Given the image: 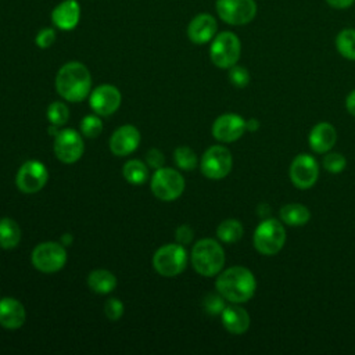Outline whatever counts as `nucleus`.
<instances>
[{
  "instance_id": "obj_18",
  "label": "nucleus",
  "mask_w": 355,
  "mask_h": 355,
  "mask_svg": "<svg viewBox=\"0 0 355 355\" xmlns=\"http://www.w3.org/2000/svg\"><path fill=\"white\" fill-rule=\"evenodd\" d=\"M79 19L80 6L76 0H64L51 11L53 24L61 31H72L79 24Z\"/></svg>"
},
{
  "instance_id": "obj_19",
  "label": "nucleus",
  "mask_w": 355,
  "mask_h": 355,
  "mask_svg": "<svg viewBox=\"0 0 355 355\" xmlns=\"http://www.w3.org/2000/svg\"><path fill=\"white\" fill-rule=\"evenodd\" d=\"M337 140L336 128L329 122H319L316 123L308 136L309 147L319 154L329 153Z\"/></svg>"
},
{
  "instance_id": "obj_4",
  "label": "nucleus",
  "mask_w": 355,
  "mask_h": 355,
  "mask_svg": "<svg viewBox=\"0 0 355 355\" xmlns=\"http://www.w3.org/2000/svg\"><path fill=\"white\" fill-rule=\"evenodd\" d=\"M286 229L282 222L273 218L263 219L255 229L252 243L255 250L262 255L277 254L286 243Z\"/></svg>"
},
{
  "instance_id": "obj_33",
  "label": "nucleus",
  "mask_w": 355,
  "mask_h": 355,
  "mask_svg": "<svg viewBox=\"0 0 355 355\" xmlns=\"http://www.w3.org/2000/svg\"><path fill=\"white\" fill-rule=\"evenodd\" d=\"M229 80L236 87H245L250 83V73L247 68L241 65H233L229 68Z\"/></svg>"
},
{
  "instance_id": "obj_24",
  "label": "nucleus",
  "mask_w": 355,
  "mask_h": 355,
  "mask_svg": "<svg viewBox=\"0 0 355 355\" xmlns=\"http://www.w3.org/2000/svg\"><path fill=\"white\" fill-rule=\"evenodd\" d=\"M21 240V229L11 218L0 219V245L6 250L15 248Z\"/></svg>"
},
{
  "instance_id": "obj_15",
  "label": "nucleus",
  "mask_w": 355,
  "mask_h": 355,
  "mask_svg": "<svg viewBox=\"0 0 355 355\" xmlns=\"http://www.w3.org/2000/svg\"><path fill=\"white\" fill-rule=\"evenodd\" d=\"M245 130V121L237 114H223L212 125V136L222 143L239 140Z\"/></svg>"
},
{
  "instance_id": "obj_41",
  "label": "nucleus",
  "mask_w": 355,
  "mask_h": 355,
  "mask_svg": "<svg viewBox=\"0 0 355 355\" xmlns=\"http://www.w3.org/2000/svg\"><path fill=\"white\" fill-rule=\"evenodd\" d=\"M73 241V237L71 233H65L62 237H61V244L62 245H71Z\"/></svg>"
},
{
  "instance_id": "obj_14",
  "label": "nucleus",
  "mask_w": 355,
  "mask_h": 355,
  "mask_svg": "<svg viewBox=\"0 0 355 355\" xmlns=\"http://www.w3.org/2000/svg\"><path fill=\"white\" fill-rule=\"evenodd\" d=\"M121 92L112 85H100L90 93V107L97 115L108 116L121 105Z\"/></svg>"
},
{
  "instance_id": "obj_25",
  "label": "nucleus",
  "mask_w": 355,
  "mask_h": 355,
  "mask_svg": "<svg viewBox=\"0 0 355 355\" xmlns=\"http://www.w3.org/2000/svg\"><path fill=\"white\" fill-rule=\"evenodd\" d=\"M243 233H244V229L241 222L233 218L222 220L216 227L218 239L226 244L237 243L243 237Z\"/></svg>"
},
{
  "instance_id": "obj_1",
  "label": "nucleus",
  "mask_w": 355,
  "mask_h": 355,
  "mask_svg": "<svg viewBox=\"0 0 355 355\" xmlns=\"http://www.w3.org/2000/svg\"><path fill=\"white\" fill-rule=\"evenodd\" d=\"M215 287L229 302L241 304L251 300L255 294L257 280L250 269L244 266H232L219 273Z\"/></svg>"
},
{
  "instance_id": "obj_39",
  "label": "nucleus",
  "mask_w": 355,
  "mask_h": 355,
  "mask_svg": "<svg viewBox=\"0 0 355 355\" xmlns=\"http://www.w3.org/2000/svg\"><path fill=\"white\" fill-rule=\"evenodd\" d=\"M345 107H347V111H348L351 115L355 116V90H352V92L348 94V97H347V100H345Z\"/></svg>"
},
{
  "instance_id": "obj_35",
  "label": "nucleus",
  "mask_w": 355,
  "mask_h": 355,
  "mask_svg": "<svg viewBox=\"0 0 355 355\" xmlns=\"http://www.w3.org/2000/svg\"><path fill=\"white\" fill-rule=\"evenodd\" d=\"M55 42V31L53 28H43L37 32L35 43L40 49H47Z\"/></svg>"
},
{
  "instance_id": "obj_29",
  "label": "nucleus",
  "mask_w": 355,
  "mask_h": 355,
  "mask_svg": "<svg viewBox=\"0 0 355 355\" xmlns=\"http://www.w3.org/2000/svg\"><path fill=\"white\" fill-rule=\"evenodd\" d=\"M47 119L50 125L61 126L65 125L69 119V110L61 101H54L47 107Z\"/></svg>"
},
{
  "instance_id": "obj_27",
  "label": "nucleus",
  "mask_w": 355,
  "mask_h": 355,
  "mask_svg": "<svg viewBox=\"0 0 355 355\" xmlns=\"http://www.w3.org/2000/svg\"><path fill=\"white\" fill-rule=\"evenodd\" d=\"M337 51L347 60L355 61V29L347 28L336 36Z\"/></svg>"
},
{
  "instance_id": "obj_22",
  "label": "nucleus",
  "mask_w": 355,
  "mask_h": 355,
  "mask_svg": "<svg viewBox=\"0 0 355 355\" xmlns=\"http://www.w3.org/2000/svg\"><path fill=\"white\" fill-rule=\"evenodd\" d=\"M87 284L92 291L97 294H108L116 286V277L112 272L105 269H96L89 273Z\"/></svg>"
},
{
  "instance_id": "obj_17",
  "label": "nucleus",
  "mask_w": 355,
  "mask_h": 355,
  "mask_svg": "<svg viewBox=\"0 0 355 355\" xmlns=\"http://www.w3.org/2000/svg\"><path fill=\"white\" fill-rule=\"evenodd\" d=\"M216 31H218L216 19L208 12H201V14H197L190 21L187 26V36L190 42L196 44H204L215 37Z\"/></svg>"
},
{
  "instance_id": "obj_13",
  "label": "nucleus",
  "mask_w": 355,
  "mask_h": 355,
  "mask_svg": "<svg viewBox=\"0 0 355 355\" xmlns=\"http://www.w3.org/2000/svg\"><path fill=\"white\" fill-rule=\"evenodd\" d=\"M290 179L298 189L312 187L319 176L318 161L311 154H298L290 165Z\"/></svg>"
},
{
  "instance_id": "obj_36",
  "label": "nucleus",
  "mask_w": 355,
  "mask_h": 355,
  "mask_svg": "<svg viewBox=\"0 0 355 355\" xmlns=\"http://www.w3.org/2000/svg\"><path fill=\"white\" fill-rule=\"evenodd\" d=\"M146 164L150 166V168H154V169H158V168H162L164 164H165V157L164 154L157 150V148H151L147 151L146 154Z\"/></svg>"
},
{
  "instance_id": "obj_20",
  "label": "nucleus",
  "mask_w": 355,
  "mask_h": 355,
  "mask_svg": "<svg viewBox=\"0 0 355 355\" xmlns=\"http://www.w3.org/2000/svg\"><path fill=\"white\" fill-rule=\"evenodd\" d=\"M25 308L18 300L12 297L0 300V326L6 329H18L25 323Z\"/></svg>"
},
{
  "instance_id": "obj_21",
  "label": "nucleus",
  "mask_w": 355,
  "mask_h": 355,
  "mask_svg": "<svg viewBox=\"0 0 355 355\" xmlns=\"http://www.w3.org/2000/svg\"><path fill=\"white\" fill-rule=\"evenodd\" d=\"M222 324L232 334H244L250 327V315L239 305H229L220 313Z\"/></svg>"
},
{
  "instance_id": "obj_9",
  "label": "nucleus",
  "mask_w": 355,
  "mask_h": 355,
  "mask_svg": "<svg viewBox=\"0 0 355 355\" xmlns=\"http://www.w3.org/2000/svg\"><path fill=\"white\" fill-rule=\"evenodd\" d=\"M233 158L230 151L223 146L209 147L201 157L200 168L205 178L212 180L223 179L232 171Z\"/></svg>"
},
{
  "instance_id": "obj_8",
  "label": "nucleus",
  "mask_w": 355,
  "mask_h": 355,
  "mask_svg": "<svg viewBox=\"0 0 355 355\" xmlns=\"http://www.w3.org/2000/svg\"><path fill=\"white\" fill-rule=\"evenodd\" d=\"M184 190L183 176L172 168H158L151 178V191L162 201H173Z\"/></svg>"
},
{
  "instance_id": "obj_28",
  "label": "nucleus",
  "mask_w": 355,
  "mask_h": 355,
  "mask_svg": "<svg viewBox=\"0 0 355 355\" xmlns=\"http://www.w3.org/2000/svg\"><path fill=\"white\" fill-rule=\"evenodd\" d=\"M176 165L183 169V171H193L197 166V155L196 153L187 147V146H180L175 150L173 154Z\"/></svg>"
},
{
  "instance_id": "obj_6",
  "label": "nucleus",
  "mask_w": 355,
  "mask_h": 355,
  "mask_svg": "<svg viewBox=\"0 0 355 355\" xmlns=\"http://www.w3.org/2000/svg\"><path fill=\"white\" fill-rule=\"evenodd\" d=\"M187 265V252L182 244H165L153 255L154 269L165 277H173L182 273Z\"/></svg>"
},
{
  "instance_id": "obj_3",
  "label": "nucleus",
  "mask_w": 355,
  "mask_h": 355,
  "mask_svg": "<svg viewBox=\"0 0 355 355\" xmlns=\"http://www.w3.org/2000/svg\"><path fill=\"white\" fill-rule=\"evenodd\" d=\"M191 265L197 273L205 277L218 275L225 265V251L214 239L198 240L191 250Z\"/></svg>"
},
{
  "instance_id": "obj_16",
  "label": "nucleus",
  "mask_w": 355,
  "mask_h": 355,
  "mask_svg": "<svg viewBox=\"0 0 355 355\" xmlns=\"http://www.w3.org/2000/svg\"><path fill=\"white\" fill-rule=\"evenodd\" d=\"M140 143V132L133 125H123L118 128L111 139H110V148L114 155L125 157L133 153Z\"/></svg>"
},
{
  "instance_id": "obj_40",
  "label": "nucleus",
  "mask_w": 355,
  "mask_h": 355,
  "mask_svg": "<svg viewBox=\"0 0 355 355\" xmlns=\"http://www.w3.org/2000/svg\"><path fill=\"white\" fill-rule=\"evenodd\" d=\"M259 128V121L255 118H251L248 121H245V129L250 132H255Z\"/></svg>"
},
{
  "instance_id": "obj_2",
  "label": "nucleus",
  "mask_w": 355,
  "mask_h": 355,
  "mask_svg": "<svg viewBox=\"0 0 355 355\" xmlns=\"http://www.w3.org/2000/svg\"><path fill=\"white\" fill-rule=\"evenodd\" d=\"M57 93L72 103L82 101L92 89V76L86 65L79 61L64 64L55 76Z\"/></svg>"
},
{
  "instance_id": "obj_7",
  "label": "nucleus",
  "mask_w": 355,
  "mask_h": 355,
  "mask_svg": "<svg viewBox=\"0 0 355 355\" xmlns=\"http://www.w3.org/2000/svg\"><path fill=\"white\" fill-rule=\"evenodd\" d=\"M33 266L43 273H54L64 268L67 251L61 243L44 241L37 244L32 251Z\"/></svg>"
},
{
  "instance_id": "obj_23",
  "label": "nucleus",
  "mask_w": 355,
  "mask_h": 355,
  "mask_svg": "<svg viewBox=\"0 0 355 355\" xmlns=\"http://www.w3.org/2000/svg\"><path fill=\"white\" fill-rule=\"evenodd\" d=\"M280 219L288 226H304L311 219V211L298 202L286 204L280 208Z\"/></svg>"
},
{
  "instance_id": "obj_5",
  "label": "nucleus",
  "mask_w": 355,
  "mask_h": 355,
  "mask_svg": "<svg viewBox=\"0 0 355 355\" xmlns=\"http://www.w3.org/2000/svg\"><path fill=\"white\" fill-rule=\"evenodd\" d=\"M241 54V43L236 33L230 31L215 35L209 47V57L214 65L222 69H229L236 65Z\"/></svg>"
},
{
  "instance_id": "obj_11",
  "label": "nucleus",
  "mask_w": 355,
  "mask_h": 355,
  "mask_svg": "<svg viewBox=\"0 0 355 355\" xmlns=\"http://www.w3.org/2000/svg\"><path fill=\"white\" fill-rule=\"evenodd\" d=\"M49 179V171L43 162L31 159L24 162L15 176L17 187L26 194H33L40 191Z\"/></svg>"
},
{
  "instance_id": "obj_12",
  "label": "nucleus",
  "mask_w": 355,
  "mask_h": 355,
  "mask_svg": "<svg viewBox=\"0 0 355 355\" xmlns=\"http://www.w3.org/2000/svg\"><path fill=\"white\" fill-rule=\"evenodd\" d=\"M85 151L82 135L73 129H62L54 139V154L64 164L76 162Z\"/></svg>"
},
{
  "instance_id": "obj_31",
  "label": "nucleus",
  "mask_w": 355,
  "mask_h": 355,
  "mask_svg": "<svg viewBox=\"0 0 355 355\" xmlns=\"http://www.w3.org/2000/svg\"><path fill=\"white\" fill-rule=\"evenodd\" d=\"M347 159L340 153H327L323 158V168L330 173H340L345 169Z\"/></svg>"
},
{
  "instance_id": "obj_10",
  "label": "nucleus",
  "mask_w": 355,
  "mask_h": 355,
  "mask_svg": "<svg viewBox=\"0 0 355 355\" xmlns=\"http://www.w3.org/2000/svg\"><path fill=\"white\" fill-rule=\"evenodd\" d=\"M219 18L229 25H245L257 15L255 0H216Z\"/></svg>"
},
{
  "instance_id": "obj_37",
  "label": "nucleus",
  "mask_w": 355,
  "mask_h": 355,
  "mask_svg": "<svg viewBox=\"0 0 355 355\" xmlns=\"http://www.w3.org/2000/svg\"><path fill=\"white\" fill-rule=\"evenodd\" d=\"M175 237H176V241L182 245L190 244L193 240V229L189 225H182L176 229Z\"/></svg>"
},
{
  "instance_id": "obj_32",
  "label": "nucleus",
  "mask_w": 355,
  "mask_h": 355,
  "mask_svg": "<svg viewBox=\"0 0 355 355\" xmlns=\"http://www.w3.org/2000/svg\"><path fill=\"white\" fill-rule=\"evenodd\" d=\"M202 306L204 311L209 315H220L222 311L225 309V298L219 294V293H211L208 295H205L204 301H202Z\"/></svg>"
},
{
  "instance_id": "obj_26",
  "label": "nucleus",
  "mask_w": 355,
  "mask_h": 355,
  "mask_svg": "<svg viewBox=\"0 0 355 355\" xmlns=\"http://www.w3.org/2000/svg\"><path fill=\"white\" fill-rule=\"evenodd\" d=\"M123 178L132 184H141L148 179V165L139 159H130L123 165Z\"/></svg>"
},
{
  "instance_id": "obj_38",
  "label": "nucleus",
  "mask_w": 355,
  "mask_h": 355,
  "mask_svg": "<svg viewBox=\"0 0 355 355\" xmlns=\"http://www.w3.org/2000/svg\"><path fill=\"white\" fill-rule=\"evenodd\" d=\"M327 4L333 8H337V10H345V8H349L355 0H326Z\"/></svg>"
},
{
  "instance_id": "obj_34",
  "label": "nucleus",
  "mask_w": 355,
  "mask_h": 355,
  "mask_svg": "<svg viewBox=\"0 0 355 355\" xmlns=\"http://www.w3.org/2000/svg\"><path fill=\"white\" fill-rule=\"evenodd\" d=\"M104 313L110 320H112V322L118 320L123 315L122 301L118 298H108L104 304Z\"/></svg>"
},
{
  "instance_id": "obj_30",
  "label": "nucleus",
  "mask_w": 355,
  "mask_h": 355,
  "mask_svg": "<svg viewBox=\"0 0 355 355\" xmlns=\"http://www.w3.org/2000/svg\"><path fill=\"white\" fill-rule=\"evenodd\" d=\"M103 132V122L97 115H86L80 121V133L89 139L100 136Z\"/></svg>"
}]
</instances>
